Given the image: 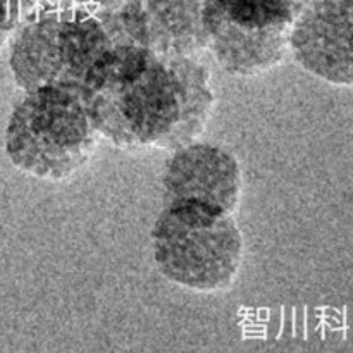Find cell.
<instances>
[{"instance_id":"obj_1","label":"cell","mask_w":353,"mask_h":353,"mask_svg":"<svg viewBox=\"0 0 353 353\" xmlns=\"http://www.w3.org/2000/svg\"><path fill=\"white\" fill-rule=\"evenodd\" d=\"M79 97L100 137L124 150L193 143L216 105L210 71L195 57L128 43L99 59Z\"/></svg>"},{"instance_id":"obj_2","label":"cell","mask_w":353,"mask_h":353,"mask_svg":"<svg viewBox=\"0 0 353 353\" xmlns=\"http://www.w3.org/2000/svg\"><path fill=\"white\" fill-rule=\"evenodd\" d=\"M9 41V68L23 92L57 86L78 95L93 65L116 47L99 12L57 0L26 14Z\"/></svg>"},{"instance_id":"obj_3","label":"cell","mask_w":353,"mask_h":353,"mask_svg":"<svg viewBox=\"0 0 353 353\" xmlns=\"http://www.w3.org/2000/svg\"><path fill=\"white\" fill-rule=\"evenodd\" d=\"M150 240L159 272L195 292L230 288L245 259L243 234L233 214L207 203L162 207Z\"/></svg>"},{"instance_id":"obj_4","label":"cell","mask_w":353,"mask_h":353,"mask_svg":"<svg viewBox=\"0 0 353 353\" xmlns=\"http://www.w3.org/2000/svg\"><path fill=\"white\" fill-rule=\"evenodd\" d=\"M88 109L78 93L57 86L24 92L6 128V154L14 168L47 181L78 172L99 141Z\"/></svg>"},{"instance_id":"obj_5","label":"cell","mask_w":353,"mask_h":353,"mask_svg":"<svg viewBox=\"0 0 353 353\" xmlns=\"http://www.w3.org/2000/svg\"><path fill=\"white\" fill-rule=\"evenodd\" d=\"M307 0H203L207 48L233 76H255L285 61L290 31Z\"/></svg>"},{"instance_id":"obj_6","label":"cell","mask_w":353,"mask_h":353,"mask_svg":"<svg viewBox=\"0 0 353 353\" xmlns=\"http://www.w3.org/2000/svg\"><path fill=\"white\" fill-rule=\"evenodd\" d=\"M100 16L114 45L188 57L207 48L203 0H126Z\"/></svg>"},{"instance_id":"obj_7","label":"cell","mask_w":353,"mask_h":353,"mask_svg":"<svg viewBox=\"0 0 353 353\" xmlns=\"http://www.w3.org/2000/svg\"><path fill=\"white\" fill-rule=\"evenodd\" d=\"M300 68L336 86H353V0H307L290 31Z\"/></svg>"},{"instance_id":"obj_8","label":"cell","mask_w":353,"mask_h":353,"mask_svg":"<svg viewBox=\"0 0 353 353\" xmlns=\"http://www.w3.org/2000/svg\"><path fill=\"white\" fill-rule=\"evenodd\" d=\"M243 193L238 159L216 143L185 145L172 152L162 172V207L199 202L234 214Z\"/></svg>"},{"instance_id":"obj_9","label":"cell","mask_w":353,"mask_h":353,"mask_svg":"<svg viewBox=\"0 0 353 353\" xmlns=\"http://www.w3.org/2000/svg\"><path fill=\"white\" fill-rule=\"evenodd\" d=\"M26 14L28 0H0V47L10 40Z\"/></svg>"},{"instance_id":"obj_10","label":"cell","mask_w":353,"mask_h":353,"mask_svg":"<svg viewBox=\"0 0 353 353\" xmlns=\"http://www.w3.org/2000/svg\"><path fill=\"white\" fill-rule=\"evenodd\" d=\"M57 2L69 3V6L81 7V9L93 10V12H105V10L117 9L119 6H123L126 0H57Z\"/></svg>"},{"instance_id":"obj_11","label":"cell","mask_w":353,"mask_h":353,"mask_svg":"<svg viewBox=\"0 0 353 353\" xmlns=\"http://www.w3.org/2000/svg\"><path fill=\"white\" fill-rule=\"evenodd\" d=\"M48 2V0H28V14L31 12L33 9H37L38 6H41V3Z\"/></svg>"}]
</instances>
